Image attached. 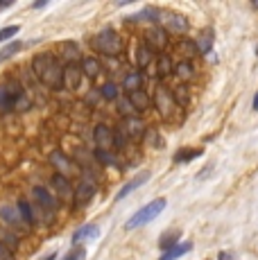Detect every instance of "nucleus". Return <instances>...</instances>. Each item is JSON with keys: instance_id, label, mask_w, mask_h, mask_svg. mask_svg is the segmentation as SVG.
Here are the masks:
<instances>
[{"instance_id": "46", "label": "nucleus", "mask_w": 258, "mask_h": 260, "mask_svg": "<svg viewBox=\"0 0 258 260\" xmlns=\"http://www.w3.org/2000/svg\"><path fill=\"white\" fill-rule=\"evenodd\" d=\"M251 5H254V7H256V9H258V0H254V3H251Z\"/></svg>"}, {"instance_id": "27", "label": "nucleus", "mask_w": 258, "mask_h": 260, "mask_svg": "<svg viewBox=\"0 0 258 260\" xmlns=\"http://www.w3.org/2000/svg\"><path fill=\"white\" fill-rule=\"evenodd\" d=\"M202 156V149H188V147H181L179 152L175 154V163L177 166H183V163H190L195 158Z\"/></svg>"}, {"instance_id": "31", "label": "nucleus", "mask_w": 258, "mask_h": 260, "mask_svg": "<svg viewBox=\"0 0 258 260\" xmlns=\"http://www.w3.org/2000/svg\"><path fill=\"white\" fill-rule=\"evenodd\" d=\"M177 244H179V231H166V233H163V238L158 240V247H161L163 251L177 247Z\"/></svg>"}, {"instance_id": "2", "label": "nucleus", "mask_w": 258, "mask_h": 260, "mask_svg": "<svg viewBox=\"0 0 258 260\" xmlns=\"http://www.w3.org/2000/svg\"><path fill=\"white\" fill-rule=\"evenodd\" d=\"M93 48H95V52L113 59V57H120L122 54L125 41H122V37L116 32V29L107 27V29H102L100 34H95V39H93Z\"/></svg>"}, {"instance_id": "17", "label": "nucleus", "mask_w": 258, "mask_h": 260, "mask_svg": "<svg viewBox=\"0 0 258 260\" xmlns=\"http://www.w3.org/2000/svg\"><path fill=\"white\" fill-rule=\"evenodd\" d=\"M172 71H175L172 54H168V52L156 54V59H154V73H156V77L158 79H168L172 75Z\"/></svg>"}, {"instance_id": "45", "label": "nucleus", "mask_w": 258, "mask_h": 260, "mask_svg": "<svg viewBox=\"0 0 258 260\" xmlns=\"http://www.w3.org/2000/svg\"><path fill=\"white\" fill-rule=\"evenodd\" d=\"M251 109H254V111H258V93L254 95V102H251Z\"/></svg>"}, {"instance_id": "44", "label": "nucleus", "mask_w": 258, "mask_h": 260, "mask_svg": "<svg viewBox=\"0 0 258 260\" xmlns=\"http://www.w3.org/2000/svg\"><path fill=\"white\" fill-rule=\"evenodd\" d=\"M46 5H48V3H46V0H41V3H34V5H32V7H34V9H41V7H46Z\"/></svg>"}, {"instance_id": "14", "label": "nucleus", "mask_w": 258, "mask_h": 260, "mask_svg": "<svg viewBox=\"0 0 258 260\" xmlns=\"http://www.w3.org/2000/svg\"><path fill=\"white\" fill-rule=\"evenodd\" d=\"M93 141H95L98 149H107V152H111L113 149V129L104 122L95 124V129H93Z\"/></svg>"}, {"instance_id": "34", "label": "nucleus", "mask_w": 258, "mask_h": 260, "mask_svg": "<svg viewBox=\"0 0 258 260\" xmlns=\"http://www.w3.org/2000/svg\"><path fill=\"white\" fill-rule=\"evenodd\" d=\"M21 48H23V43H21V41H12V43H7V46L0 50V63L7 61V59H12Z\"/></svg>"}, {"instance_id": "15", "label": "nucleus", "mask_w": 258, "mask_h": 260, "mask_svg": "<svg viewBox=\"0 0 258 260\" xmlns=\"http://www.w3.org/2000/svg\"><path fill=\"white\" fill-rule=\"evenodd\" d=\"M82 68H79V63H66L63 66V88H68V91H77L79 84H82Z\"/></svg>"}, {"instance_id": "28", "label": "nucleus", "mask_w": 258, "mask_h": 260, "mask_svg": "<svg viewBox=\"0 0 258 260\" xmlns=\"http://www.w3.org/2000/svg\"><path fill=\"white\" fill-rule=\"evenodd\" d=\"M0 217L7 224H12V226H21V215L14 206H0Z\"/></svg>"}, {"instance_id": "24", "label": "nucleus", "mask_w": 258, "mask_h": 260, "mask_svg": "<svg viewBox=\"0 0 258 260\" xmlns=\"http://www.w3.org/2000/svg\"><path fill=\"white\" fill-rule=\"evenodd\" d=\"M52 188L57 190L59 199H71L73 197V190H71V181L63 177H59V174H54L52 177Z\"/></svg>"}, {"instance_id": "18", "label": "nucleus", "mask_w": 258, "mask_h": 260, "mask_svg": "<svg viewBox=\"0 0 258 260\" xmlns=\"http://www.w3.org/2000/svg\"><path fill=\"white\" fill-rule=\"evenodd\" d=\"M172 75H175L181 84H188V82H192V79L197 77V68H195V63L192 61H177Z\"/></svg>"}, {"instance_id": "4", "label": "nucleus", "mask_w": 258, "mask_h": 260, "mask_svg": "<svg viewBox=\"0 0 258 260\" xmlns=\"http://www.w3.org/2000/svg\"><path fill=\"white\" fill-rule=\"evenodd\" d=\"M166 204H168V202H166L163 197L152 199L150 204H145L141 211H136V213L132 215V217L127 219L125 229H127V231H132V229H141V226H145V224H150L152 219H156L158 215L166 211Z\"/></svg>"}, {"instance_id": "16", "label": "nucleus", "mask_w": 258, "mask_h": 260, "mask_svg": "<svg viewBox=\"0 0 258 260\" xmlns=\"http://www.w3.org/2000/svg\"><path fill=\"white\" fill-rule=\"evenodd\" d=\"M127 100L132 102V107H134V111L141 116V113H145L147 109L152 107V98H150V93L145 91V88H141V91H134V93H127Z\"/></svg>"}, {"instance_id": "1", "label": "nucleus", "mask_w": 258, "mask_h": 260, "mask_svg": "<svg viewBox=\"0 0 258 260\" xmlns=\"http://www.w3.org/2000/svg\"><path fill=\"white\" fill-rule=\"evenodd\" d=\"M32 71L52 91H61L63 88V66L57 61V57L43 52L32 59Z\"/></svg>"}, {"instance_id": "10", "label": "nucleus", "mask_w": 258, "mask_h": 260, "mask_svg": "<svg viewBox=\"0 0 258 260\" xmlns=\"http://www.w3.org/2000/svg\"><path fill=\"white\" fill-rule=\"evenodd\" d=\"M122 132H125L127 138H132V141H143V136H145L147 132V124L143 122L141 116H134V118H125L122 120Z\"/></svg>"}, {"instance_id": "43", "label": "nucleus", "mask_w": 258, "mask_h": 260, "mask_svg": "<svg viewBox=\"0 0 258 260\" xmlns=\"http://www.w3.org/2000/svg\"><path fill=\"white\" fill-rule=\"evenodd\" d=\"M7 7H12V0H3L0 3V9H7Z\"/></svg>"}, {"instance_id": "20", "label": "nucleus", "mask_w": 258, "mask_h": 260, "mask_svg": "<svg viewBox=\"0 0 258 260\" xmlns=\"http://www.w3.org/2000/svg\"><path fill=\"white\" fill-rule=\"evenodd\" d=\"M172 100H175V104H177V109H188L190 107V100H192V95H190V88H188V84H177L175 88H172Z\"/></svg>"}, {"instance_id": "37", "label": "nucleus", "mask_w": 258, "mask_h": 260, "mask_svg": "<svg viewBox=\"0 0 258 260\" xmlns=\"http://www.w3.org/2000/svg\"><path fill=\"white\" fill-rule=\"evenodd\" d=\"M143 138H145L147 143H152V147H156V149L163 147V138L158 136L156 129H150V127H147V132H145V136H143Z\"/></svg>"}, {"instance_id": "26", "label": "nucleus", "mask_w": 258, "mask_h": 260, "mask_svg": "<svg viewBox=\"0 0 258 260\" xmlns=\"http://www.w3.org/2000/svg\"><path fill=\"white\" fill-rule=\"evenodd\" d=\"M190 249H192V244H190V242H179L177 247H172V249H168V251H163L158 260H179L183 253H188Z\"/></svg>"}, {"instance_id": "21", "label": "nucleus", "mask_w": 258, "mask_h": 260, "mask_svg": "<svg viewBox=\"0 0 258 260\" xmlns=\"http://www.w3.org/2000/svg\"><path fill=\"white\" fill-rule=\"evenodd\" d=\"M147 179H150V172H141V174H138V177H134L132 181L125 183V186H122L120 190H118V194H116V202H120V199H125L127 194H132L136 188H141L143 183L147 181Z\"/></svg>"}, {"instance_id": "47", "label": "nucleus", "mask_w": 258, "mask_h": 260, "mask_svg": "<svg viewBox=\"0 0 258 260\" xmlns=\"http://www.w3.org/2000/svg\"><path fill=\"white\" fill-rule=\"evenodd\" d=\"M256 57H258V43H256Z\"/></svg>"}, {"instance_id": "3", "label": "nucleus", "mask_w": 258, "mask_h": 260, "mask_svg": "<svg viewBox=\"0 0 258 260\" xmlns=\"http://www.w3.org/2000/svg\"><path fill=\"white\" fill-rule=\"evenodd\" d=\"M18 107H29V102L25 100V93H23V86L14 79L0 84V111H14Z\"/></svg>"}, {"instance_id": "12", "label": "nucleus", "mask_w": 258, "mask_h": 260, "mask_svg": "<svg viewBox=\"0 0 258 260\" xmlns=\"http://www.w3.org/2000/svg\"><path fill=\"white\" fill-rule=\"evenodd\" d=\"M154 59H156L154 50H152L150 46H147V41H145V39H143V41H138L136 52H134V61H136L138 71H145V68H150L152 63H154Z\"/></svg>"}, {"instance_id": "32", "label": "nucleus", "mask_w": 258, "mask_h": 260, "mask_svg": "<svg viewBox=\"0 0 258 260\" xmlns=\"http://www.w3.org/2000/svg\"><path fill=\"white\" fill-rule=\"evenodd\" d=\"M116 102H118V113L122 116V120H125V118H134V116H138V113L134 111L132 102L127 100V95H125V98H118Z\"/></svg>"}, {"instance_id": "7", "label": "nucleus", "mask_w": 258, "mask_h": 260, "mask_svg": "<svg viewBox=\"0 0 258 260\" xmlns=\"http://www.w3.org/2000/svg\"><path fill=\"white\" fill-rule=\"evenodd\" d=\"M163 29H166L168 34L183 37V34H188V29H190V21H188L183 14H177V12L163 14Z\"/></svg>"}, {"instance_id": "9", "label": "nucleus", "mask_w": 258, "mask_h": 260, "mask_svg": "<svg viewBox=\"0 0 258 260\" xmlns=\"http://www.w3.org/2000/svg\"><path fill=\"white\" fill-rule=\"evenodd\" d=\"M95 192H98V183H95V179L88 177V179H82V181L77 183L75 192H73V199H75L77 206H86V204L91 202L93 197H95Z\"/></svg>"}, {"instance_id": "36", "label": "nucleus", "mask_w": 258, "mask_h": 260, "mask_svg": "<svg viewBox=\"0 0 258 260\" xmlns=\"http://www.w3.org/2000/svg\"><path fill=\"white\" fill-rule=\"evenodd\" d=\"M127 143H129V138L125 136V132L122 129H113V149L122 152V149H127Z\"/></svg>"}, {"instance_id": "5", "label": "nucleus", "mask_w": 258, "mask_h": 260, "mask_svg": "<svg viewBox=\"0 0 258 260\" xmlns=\"http://www.w3.org/2000/svg\"><path fill=\"white\" fill-rule=\"evenodd\" d=\"M152 104H154L156 113L161 116L163 122H175V111H181V109H177L175 100H172L170 88H166L163 84L156 86L154 95H152Z\"/></svg>"}, {"instance_id": "33", "label": "nucleus", "mask_w": 258, "mask_h": 260, "mask_svg": "<svg viewBox=\"0 0 258 260\" xmlns=\"http://www.w3.org/2000/svg\"><path fill=\"white\" fill-rule=\"evenodd\" d=\"M18 215L23 217V222H25V224H34V222H37V217H34V213H32V208H29L27 199H21V202H18Z\"/></svg>"}, {"instance_id": "11", "label": "nucleus", "mask_w": 258, "mask_h": 260, "mask_svg": "<svg viewBox=\"0 0 258 260\" xmlns=\"http://www.w3.org/2000/svg\"><path fill=\"white\" fill-rule=\"evenodd\" d=\"M32 197H34V204H39V206H41L43 211H48V213H54L59 208L57 197L50 194V190L43 188V186H34L32 188Z\"/></svg>"}, {"instance_id": "22", "label": "nucleus", "mask_w": 258, "mask_h": 260, "mask_svg": "<svg viewBox=\"0 0 258 260\" xmlns=\"http://www.w3.org/2000/svg\"><path fill=\"white\" fill-rule=\"evenodd\" d=\"M100 236V229L95 226V224H84L82 229H77L75 233H73V244H82L84 240H93Z\"/></svg>"}, {"instance_id": "25", "label": "nucleus", "mask_w": 258, "mask_h": 260, "mask_svg": "<svg viewBox=\"0 0 258 260\" xmlns=\"http://www.w3.org/2000/svg\"><path fill=\"white\" fill-rule=\"evenodd\" d=\"M195 46H197V50H200V54H208V52H211V50H213V29L211 27L202 29V34L197 37Z\"/></svg>"}, {"instance_id": "38", "label": "nucleus", "mask_w": 258, "mask_h": 260, "mask_svg": "<svg viewBox=\"0 0 258 260\" xmlns=\"http://www.w3.org/2000/svg\"><path fill=\"white\" fill-rule=\"evenodd\" d=\"M0 242L9 249V251H16L18 249V238L14 233H0Z\"/></svg>"}, {"instance_id": "35", "label": "nucleus", "mask_w": 258, "mask_h": 260, "mask_svg": "<svg viewBox=\"0 0 258 260\" xmlns=\"http://www.w3.org/2000/svg\"><path fill=\"white\" fill-rule=\"evenodd\" d=\"M95 161H100L102 166H116L118 156L113 152H107V149H95Z\"/></svg>"}, {"instance_id": "29", "label": "nucleus", "mask_w": 258, "mask_h": 260, "mask_svg": "<svg viewBox=\"0 0 258 260\" xmlns=\"http://www.w3.org/2000/svg\"><path fill=\"white\" fill-rule=\"evenodd\" d=\"M100 95L107 100V102H116V100L120 98V88H118L116 82H107V84H102Z\"/></svg>"}, {"instance_id": "30", "label": "nucleus", "mask_w": 258, "mask_h": 260, "mask_svg": "<svg viewBox=\"0 0 258 260\" xmlns=\"http://www.w3.org/2000/svg\"><path fill=\"white\" fill-rule=\"evenodd\" d=\"M59 50L63 52V59H66L68 63H75L77 59H79V48H77V43L66 41V43H61V46H59Z\"/></svg>"}, {"instance_id": "13", "label": "nucleus", "mask_w": 258, "mask_h": 260, "mask_svg": "<svg viewBox=\"0 0 258 260\" xmlns=\"http://www.w3.org/2000/svg\"><path fill=\"white\" fill-rule=\"evenodd\" d=\"M172 52L179 54L181 61H192V59L200 54V50H197V46H195V41H192V39L179 37L175 41V46H172Z\"/></svg>"}, {"instance_id": "6", "label": "nucleus", "mask_w": 258, "mask_h": 260, "mask_svg": "<svg viewBox=\"0 0 258 260\" xmlns=\"http://www.w3.org/2000/svg\"><path fill=\"white\" fill-rule=\"evenodd\" d=\"M50 163H52V168L57 170L59 177H63V179H75L82 174V170H79L77 163L73 161V158H68L63 152H59V149H54L50 154Z\"/></svg>"}, {"instance_id": "8", "label": "nucleus", "mask_w": 258, "mask_h": 260, "mask_svg": "<svg viewBox=\"0 0 258 260\" xmlns=\"http://www.w3.org/2000/svg\"><path fill=\"white\" fill-rule=\"evenodd\" d=\"M145 41H147V46H150L154 52H166V48H168V43H170V34L163 29V25H152L150 29H147V34H145Z\"/></svg>"}, {"instance_id": "41", "label": "nucleus", "mask_w": 258, "mask_h": 260, "mask_svg": "<svg viewBox=\"0 0 258 260\" xmlns=\"http://www.w3.org/2000/svg\"><path fill=\"white\" fill-rule=\"evenodd\" d=\"M0 260H12V251H9L3 242H0Z\"/></svg>"}, {"instance_id": "39", "label": "nucleus", "mask_w": 258, "mask_h": 260, "mask_svg": "<svg viewBox=\"0 0 258 260\" xmlns=\"http://www.w3.org/2000/svg\"><path fill=\"white\" fill-rule=\"evenodd\" d=\"M18 32H21V25H9V27H3V29H0V43L9 41V39L16 37Z\"/></svg>"}, {"instance_id": "23", "label": "nucleus", "mask_w": 258, "mask_h": 260, "mask_svg": "<svg viewBox=\"0 0 258 260\" xmlns=\"http://www.w3.org/2000/svg\"><path fill=\"white\" fill-rule=\"evenodd\" d=\"M122 88H125L127 93H134V91H141L143 88V73L141 71H132L125 75V79H122Z\"/></svg>"}, {"instance_id": "42", "label": "nucleus", "mask_w": 258, "mask_h": 260, "mask_svg": "<svg viewBox=\"0 0 258 260\" xmlns=\"http://www.w3.org/2000/svg\"><path fill=\"white\" fill-rule=\"evenodd\" d=\"M217 260H236V253L233 251H220L217 253Z\"/></svg>"}, {"instance_id": "40", "label": "nucleus", "mask_w": 258, "mask_h": 260, "mask_svg": "<svg viewBox=\"0 0 258 260\" xmlns=\"http://www.w3.org/2000/svg\"><path fill=\"white\" fill-rule=\"evenodd\" d=\"M84 256H86V251H84L82 247H77V249H73V251L68 253L63 260H84Z\"/></svg>"}, {"instance_id": "19", "label": "nucleus", "mask_w": 258, "mask_h": 260, "mask_svg": "<svg viewBox=\"0 0 258 260\" xmlns=\"http://www.w3.org/2000/svg\"><path fill=\"white\" fill-rule=\"evenodd\" d=\"M79 68H82V75H86V77H91V79L100 77V75L104 73L102 61L98 57H82V63H79Z\"/></svg>"}]
</instances>
